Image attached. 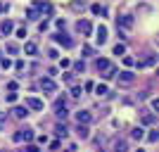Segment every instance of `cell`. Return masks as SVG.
<instances>
[{"label":"cell","instance_id":"cell-40","mask_svg":"<svg viewBox=\"0 0 159 152\" xmlns=\"http://www.w3.org/2000/svg\"><path fill=\"white\" fill-rule=\"evenodd\" d=\"M0 128H2V124H0Z\"/></svg>","mask_w":159,"mask_h":152},{"label":"cell","instance_id":"cell-14","mask_svg":"<svg viewBox=\"0 0 159 152\" xmlns=\"http://www.w3.org/2000/svg\"><path fill=\"white\" fill-rule=\"evenodd\" d=\"M55 136H57V138H66V136H69V128L60 121V124L55 126Z\"/></svg>","mask_w":159,"mask_h":152},{"label":"cell","instance_id":"cell-23","mask_svg":"<svg viewBox=\"0 0 159 152\" xmlns=\"http://www.w3.org/2000/svg\"><path fill=\"white\" fill-rule=\"evenodd\" d=\"M74 71H76V74H83V71H86V62L79 60L76 64H74Z\"/></svg>","mask_w":159,"mask_h":152},{"label":"cell","instance_id":"cell-38","mask_svg":"<svg viewBox=\"0 0 159 152\" xmlns=\"http://www.w3.org/2000/svg\"><path fill=\"white\" fill-rule=\"evenodd\" d=\"M135 152H145V150H143V147H140V150H135Z\"/></svg>","mask_w":159,"mask_h":152},{"label":"cell","instance_id":"cell-2","mask_svg":"<svg viewBox=\"0 0 159 152\" xmlns=\"http://www.w3.org/2000/svg\"><path fill=\"white\" fill-rule=\"evenodd\" d=\"M116 81H119V86H133L135 83V76L131 71H119L116 74Z\"/></svg>","mask_w":159,"mask_h":152},{"label":"cell","instance_id":"cell-7","mask_svg":"<svg viewBox=\"0 0 159 152\" xmlns=\"http://www.w3.org/2000/svg\"><path fill=\"white\" fill-rule=\"evenodd\" d=\"M154 64H157V57H154V55H145L143 60L135 62V67H140V69H145V67H154Z\"/></svg>","mask_w":159,"mask_h":152},{"label":"cell","instance_id":"cell-22","mask_svg":"<svg viewBox=\"0 0 159 152\" xmlns=\"http://www.w3.org/2000/svg\"><path fill=\"white\" fill-rule=\"evenodd\" d=\"M107 64H109V60H105V57H98V62H95V67H98V71L107 69Z\"/></svg>","mask_w":159,"mask_h":152},{"label":"cell","instance_id":"cell-12","mask_svg":"<svg viewBox=\"0 0 159 152\" xmlns=\"http://www.w3.org/2000/svg\"><path fill=\"white\" fill-rule=\"evenodd\" d=\"M112 152H128V143H126V140H121V138H116V140H114V145H112Z\"/></svg>","mask_w":159,"mask_h":152},{"label":"cell","instance_id":"cell-16","mask_svg":"<svg viewBox=\"0 0 159 152\" xmlns=\"http://www.w3.org/2000/svg\"><path fill=\"white\" fill-rule=\"evenodd\" d=\"M76 133H79V138H81V140L90 138V131H88V124H79V128H76Z\"/></svg>","mask_w":159,"mask_h":152},{"label":"cell","instance_id":"cell-10","mask_svg":"<svg viewBox=\"0 0 159 152\" xmlns=\"http://www.w3.org/2000/svg\"><path fill=\"white\" fill-rule=\"evenodd\" d=\"M12 114L17 117V119H26L29 117V107L26 105H17V107H12Z\"/></svg>","mask_w":159,"mask_h":152},{"label":"cell","instance_id":"cell-19","mask_svg":"<svg viewBox=\"0 0 159 152\" xmlns=\"http://www.w3.org/2000/svg\"><path fill=\"white\" fill-rule=\"evenodd\" d=\"M95 88V93H98L100 98H105V95H109V88L105 86V83H100V86H93Z\"/></svg>","mask_w":159,"mask_h":152},{"label":"cell","instance_id":"cell-28","mask_svg":"<svg viewBox=\"0 0 159 152\" xmlns=\"http://www.w3.org/2000/svg\"><path fill=\"white\" fill-rule=\"evenodd\" d=\"M5 100H7V102H17V93H14V90H10V93L5 95Z\"/></svg>","mask_w":159,"mask_h":152},{"label":"cell","instance_id":"cell-31","mask_svg":"<svg viewBox=\"0 0 159 152\" xmlns=\"http://www.w3.org/2000/svg\"><path fill=\"white\" fill-rule=\"evenodd\" d=\"M17 38H26V29H17Z\"/></svg>","mask_w":159,"mask_h":152},{"label":"cell","instance_id":"cell-9","mask_svg":"<svg viewBox=\"0 0 159 152\" xmlns=\"http://www.w3.org/2000/svg\"><path fill=\"white\" fill-rule=\"evenodd\" d=\"M26 107L33 109V112H40L43 109V100L40 98H26Z\"/></svg>","mask_w":159,"mask_h":152},{"label":"cell","instance_id":"cell-11","mask_svg":"<svg viewBox=\"0 0 159 152\" xmlns=\"http://www.w3.org/2000/svg\"><path fill=\"white\" fill-rule=\"evenodd\" d=\"M40 90H43V93H55L57 86H55L52 79H43V81H40Z\"/></svg>","mask_w":159,"mask_h":152},{"label":"cell","instance_id":"cell-27","mask_svg":"<svg viewBox=\"0 0 159 152\" xmlns=\"http://www.w3.org/2000/svg\"><path fill=\"white\" fill-rule=\"evenodd\" d=\"M124 53H126V45H124V43L114 45V55H124Z\"/></svg>","mask_w":159,"mask_h":152},{"label":"cell","instance_id":"cell-37","mask_svg":"<svg viewBox=\"0 0 159 152\" xmlns=\"http://www.w3.org/2000/svg\"><path fill=\"white\" fill-rule=\"evenodd\" d=\"M2 121H5V114H2V112H0V124H2Z\"/></svg>","mask_w":159,"mask_h":152},{"label":"cell","instance_id":"cell-36","mask_svg":"<svg viewBox=\"0 0 159 152\" xmlns=\"http://www.w3.org/2000/svg\"><path fill=\"white\" fill-rule=\"evenodd\" d=\"M0 12H7V5H5V2H0Z\"/></svg>","mask_w":159,"mask_h":152},{"label":"cell","instance_id":"cell-5","mask_svg":"<svg viewBox=\"0 0 159 152\" xmlns=\"http://www.w3.org/2000/svg\"><path fill=\"white\" fill-rule=\"evenodd\" d=\"M100 74H102V79H105V81H112V79H116V74H119V69H116L114 64H107V69H102Z\"/></svg>","mask_w":159,"mask_h":152},{"label":"cell","instance_id":"cell-26","mask_svg":"<svg viewBox=\"0 0 159 152\" xmlns=\"http://www.w3.org/2000/svg\"><path fill=\"white\" fill-rule=\"evenodd\" d=\"M90 10H93V14H105V12H107L105 7H102V5H98V2H95V5L90 7Z\"/></svg>","mask_w":159,"mask_h":152},{"label":"cell","instance_id":"cell-33","mask_svg":"<svg viewBox=\"0 0 159 152\" xmlns=\"http://www.w3.org/2000/svg\"><path fill=\"white\" fill-rule=\"evenodd\" d=\"M124 62H126V67H133V64H135V60H133V57H124Z\"/></svg>","mask_w":159,"mask_h":152},{"label":"cell","instance_id":"cell-4","mask_svg":"<svg viewBox=\"0 0 159 152\" xmlns=\"http://www.w3.org/2000/svg\"><path fill=\"white\" fill-rule=\"evenodd\" d=\"M76 31L83 33V36H90V31H93V24H90L88 19H79V21H76Z\"/></svg>","mask_w":159,"mask_h":152},{"label":"cell","instance_id":"cell-30","mask_svg":"<svg viewBox=\"0 0 159 152\" xmlns=\"http://www.w3.org/2000/svg\"><path fill=\"white\" fill-rule=\"evenodd\" d=\"M81 95V88L79 86H71V98H79Z\"/></svg>","mask_w":159,"mask_h":152},{"label":"cell","instance_id":"cell-15","mask_svg":"<svg viewBox=\"0 0 159 152\" xmlns=\"http://www.w3.org/2000/svg\"><path fill=\"white\" fill-rule=\"evenodd\" d=\"M0 31H2V36H10V33L14 31V24H12L10 19H5L2 24H0Z\"/></svg>","mask_w":159,"mask_h":152},{"label":"cell","instance_id":"cell-25","mask_svg":"<svg viewBox=\"0 0 159 152\" xmlns=\"http://www.w3.org/2000/svg\"><path fill=\"white\" fill-rule=\"evenodd\" d=\"M81 53L86 55V57H93V55H95V48H93V45H83V50H81Z\"/></svg>","mask_w":159,"mask_h":152},{"label":"cell","instance_id":"cell-34","mask_svg":"<svg viewBox=\"0 0 159 152\" xmlns=\"http://www.w3.org/2000/svg\"><path fill=\"white\" fill-rule=\"evenodd\" d=\"M48 57H50V60H57V50H48Z\"/></svg>","mask_w":159,"mask_h":152},{"label":"cell","instance_id":"cell-24","mask_svg":"<svg viewBox=\"0 0 159 152\" xmlns=\"http://www.w3.org/2000/svg\"><path fill=\"white\" fill-rule=\"evenodd\" d=\"M19 53V45L17 43H7V55H17Z\"/></svg>","mask_w":159,"mask_h":152},{"label":"cell","instance_id":"cell-6","mask_svg":"<svg viewBox=\"0 0 159 152\" xmlns=\"http://www.w3.org/2000/svg\"><path fill=\"white\" fill-rule=\"evenodd\" d=\"M95 36H98V38H95V40H98L100 45H105V43H107V36H109V31H107V26H102V24H100V26L95 29Z\"/></svg>","mask_w":159,"mask_h":152},{"label":"cell","instance_id":"cell-17","mask_svg":"<svg viewBox=\"0 0 159 152\" xmlns=\"http://www.w3.org/2000/svg\"><path fill=\"white\" fill-rule=\"evenodd\" d=\"M143 117H140V121L143 124H147V126H152L154 124V114H150V112H140Z\"/></svg>","mask_w":159,"mask_h":152},{"label":"cell","instance_id":"cell-3","mask_svg":"<svg viewBox=\"0 0 159 152\" xmlns=\"http://www.w3.org/2000/svg\"><path fill=\"white\" fill-rule=\"evenodd\" d=\"M52 38H55V43H60V45H64V48H71L74 45V40L66 36L64 31H57V33H52Z\"/></svg>","mask_w":159,"mask_h":152},{"label":"cell","instance_id":"cell-20","mask_svg":"<svg viewBox=\"0 0 159 152\" xmlns=\"http://www.w3.org/2000/svg\"><path fill=\"white\" fill-rule=\"evenodd\" d=\"M131 138H135V140H143V138H145V131H143V128L138 126V128H133V131H131Z\"/></svg>","mask_w":159,"mask_h":152},{"label":"cell","instance_id":"cell-8","mask_svg":"<svg viewBox=\"0 0 159 152\" xmlns=\"http://www.w3.org/2000/svg\"><path fill=\"white\" fill-rule=\"evenodd\" d=\"M76 121H79V124H90V121H93V114L88 112V109H79V112H76Z\"/></svg>","mask_w":159,"mask_h":152},{"label":"cell","instance_id":"cell-21","mask_svg":"<svg viewBox=\"0 0 159 152\" xmlns=\"http://www.w3.org/2000/svg\"><path fill=\"white\" fill-rule=\"evenodd\" d=\"M24 53L26 55H36L38 53V45H36V43H26V45H24Z\"/></svg>","mask_w":159,"mask_h":152},{"label":"cell","instance_id":"cell-32","mask_svg":"<svg viewBox=\"0 0 159 152\" xmlns=\"http://www.w3.org/2000/svg\"><path fill=\"white\" fill-rule=\"evenodd\" d=\"M64 81H66V83H71V81H74V74H69V71H64Z\"/></svg>","mask_w":159,"mask_h":152},{"label":"cell","instance_id":"cell-13","mask_svg":"<svg viewBox=\"0 0 159 152\" xmlns=\"http://www.w3.org/2000/svg\"><path fill=\"white\" fill-rule=\"evenodd\" d=\"M55 114H57V121H66V117H69V109H66V105L55 107Z\"/></svg>","mask_w":159,"mask_h":152},{"label":"cell","instance_id":"cell-1","mask_svg":"<svg viewBox=\"0 0 159 152\" xmlns=\"http://www.w3.org/2000/svg\"><path fill=\"white\" fill-rule=\"evenodd\" d=\"M14 143H29V140H33V131L31 128H19V131L12 136Z\"/></svg>","mask_w":159,"mask_h":152},{"label":"cell","instance_id":"cell-29","mask_svg":"<svg viewBox=\"0 0 159 152\" xmlns=\"http://www.w3.org/2000/svg\"><path fill=\"white\" fill-rule=\"evenodd\" d=\"M147 140H150V143H157V140H159V133H157V131H150V136H147Z\"/></svg>","mask_w":159,"mask_h":152},{"label":"cell","instance_id":"cell-18","mask_svg":"<svg viewBox=\"0 0 159 152\" xmlns=\"http://www.w3.org/2000/svg\"><path fill=\"white\" fill-rule=\"evenodd\" d=\"M119 26H126V29H133V17H119Z\"/></svg>","mask_w":159,"mask_h":152},{"label":"cell","instance_id":"cell-39","mask_svg":"<svg viewBox=\"0 0 159 152\" xmlns=\"http://www.w3.org/2000/svg\"><path fill=\"white\" fill-rule=\"evenodd\" d=\"M0 152H12V150H0Z\"/></svg>","mask_w":159,"mask_h":152},{"label":"cell","instance_id":"cell-35","mask_svg":"<svg viewBox=\"0 0 159 152\" xmlns=\"http://www.w3.org/2000/svg\"><path fill=\"white\" fill-rule=\"evenodd\" d=\"M24 152H38V147H36V145H26V150H24Z\"/></svg>","mask_w":159,"mask_h":152}]
</instances>
